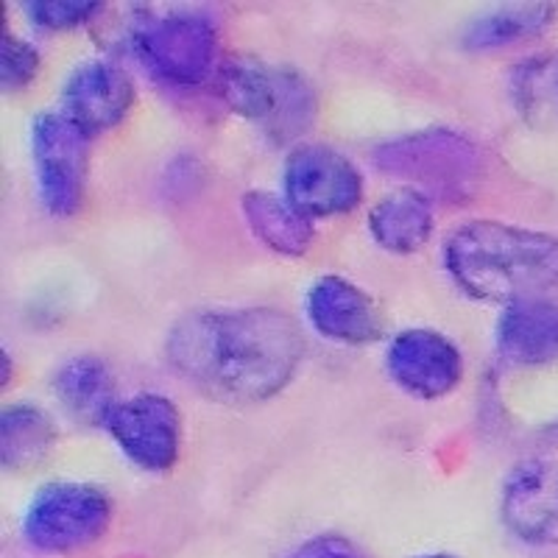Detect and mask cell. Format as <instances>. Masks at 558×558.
I'll return each instance as SVG.
<instances>
[{
    "label": "cell",
    "mask_w": 558,
    "mask_h": 558,
    "mask_svg": "<svg viewBox=\"0 0 558 558\" xmlns=\"http://www.w3.org/2000/svg\"><path fill=\"white\" fill-rule=\"evenodd\" d=\"M418 558H452V556H445V553H433V556H418Z\"/></svg>",
    "instance_id": "obj_24"
},
{
    "label": "cell",
    "mask_w": 558,
    "mask_h": 558,
    "mask_svg": "<svg viewBox=\"0 0 558 558\" xmlns=\"http://www.w3.org/2000/svg\"><path fill=\"white\" fill-rule=\"evenodd\" d=\"M282 196L311 221L347 216L363 202V177L336 148L302 143L291 148L282 168Z\"/></svg>",
    "instance_id": "obj_8"
},
{
    "label": "cell",
    "mask_w": 558,
    "mask_h": 558,
    "mask_svg": "<svg viewBox=\"0 0 558 558\" xmlns=\"http://www.w3.org/2000/svg\"><path fill=\"white\" fill-rule=\"evenodd\" d=\"M377 171L405 179L408 187L461 198L481 182L483 154L470 137L450 129H427L393 137L372 154Z\"/></svg>",
    "instance_id": "obj_4"
},
{
    "label": "cell",
    "mask_w": 558,
    "mask_h": 558,
    "mask_svg": "<svg viewBox=\"0 0 558 558\" xmlns=\"http://www.w3.org/2000/svg\"><path fill=\"white\" fill-rule=\"evenodd\" d=\"M445 268L466 296L511 305L558 286V238L502 221H466L445 243Z\"/></svg>",
    "instance_id": "obj_2"
},
{
    "label": "cell",
    "mask_w": 558,
    "mask_h": 558,
    "mask_svg": "<svg viewBox=\"0 0 558 558\" xmlns=\"http://www.w3.org/2000/svg\"><path fill=\"white\" fill-rule=\"evenodd\" d=\"M241 213L252 235L266 248L286 257H299L316 241V229L286 196L268 191H248L241 198Z\"/></svg>",
    "instance_id": "obj_17"
},
{
    "label": "cell",
    "mask_w": 558,
    "mask_h": 558,
    "mask_svg": "<svg viewBox=\"0 0 558 558\" xmlns=\"http://www.w3.org/2000/svg\"><path fill=\"white\" fill-rule=\"evenodd\" d=\"M291 558H366L361 550L343 536H316L299 545Z\"/></svg>",
    "instance_id": "obj_23"
},
{
    "label": "cell",
    "mask_w": 558,
    "mask_h": 558,
    "mask_svg": "<svg viewBox=\"0 0 558 558\" xmlns=\"http://www.w3.org/2000/svg\"><path fill=\"white\" fill-rule=\"evenodd\" d=\"M32 162L39 204L53 218L76 216L87 193V134L64 112H39L32 121Z\"/></svg>",
    "instance_id": "obj_7"
},
{
    "label": "cell",
    "mask_w": 558,
    "mask_h": 558,
    "mask_svg": "<svg viewBox=\"0 0 558 558\" xmlns=\"http://www.w3.org/2000/svg\"><path fill=\"white\" fill-rule=\"evenodd\" d=\"M305 357V336L277 307L193 311L166 338L168 366L204 397L254 405L286 391Z\"/></svg>",
    "instance_id": "obj_1"
},
{
    "label": "cell",
    "mask_w": 558,
    "mask_h": 558,
    "mask_svg": "<svg viewBox=\"0 0 558 558\" xmlns=\"http://www.w3.org/2000/svg\"><path fill=\"white\" fill-rule=\"evenodd\" d=\"M497 355L511 366H550L558 361V302L517 299L502 307L495 327Z\"/></svg>",
    "instance_id": "obj_14"
},
{
    "label": "cell",
    "mask_w": 558,
    "mask_h": 558,
    "mask_svg": "<svg viewBox=\"0 0 558 558\" xmlns=\"http://www.w3.org/2000/svg\"><path fill=\"white\" fill-rule=\"evenodd\" d=\"M502 522L527 545H558V461L527 458L508 472Z\"/></svg>",
    "instance_id": "obj_11"
},
{
    "label": "cell",
    "mask_w": 558,
    "mask_h": 558,
    "mask_svg": "<svg viewBox=\"0 0 558 558\" xmlns=\"http://www.w3.org/2000/svg\"><path fill=\"white\" fill-rule=\"evenodd\" d=\"M53 393L78 425L104 427L118 402L112 372L96 355H76L64 361L53 375Z\"/></svg>",
    "instance_id": "obj_16"
},
{
    "label": "cell",
    "mask_w": 558,
    "mask_h": 558,
    "mask_svg": "<svg viewBox=\"0 0 558 558\" xmlns=\"http://www.w3.org/2000/svg\"><path fill=\"white\" fill-rule=\"evenodd\" d=\"M556 17L550 3H517V7H497L477 14L466 23L461 34L463 48L470 51H500L514 43L539 37Z\"/></svg>",
    "instance_id": "obj_19"
},
{
    "label": "cell",
    "mask_w": 558,
    "mask_h": 558,
    "mask_svg": "<svg viewBox=\"0 0 558 558\" xmlns=\"http://www.w3.org/2000/svg\"><path fill=\"white\" fill-rule=\"evenodd\" d=\"M218 82L229 109L252 121L279 146L305 137L316 121V93L311 82L286 64L235 57L223 64Z\"/></svg>",
    "instance_id": "obj_3"
},
{
    "label": "cell",
    "mask_w": 558,
    "mask_h": 558,
    "mask_svg": "<svg viewBox=\"0 0 558 558\" xmlns=\"http://www.w3.org/2000/svg\"><path fill=\"white\" fill-rule=\"evenodd\" d=\"M132 48L162 82L198 87L216 70L218 26L202 9L146 12L132 26Z\"/></svg>",
    "instance_id": "obj_5"
},
{
    "label": "cell",
    "mask_w": 558,
    "mask_h": 558,
    "mask_svg": "<svg viewBox=\"0 0 558 558\" xmlns=\"http://www.w3.org/2000/svg\"><path fill=\"white\" fill-rule=\"evenodd\" d=\"M57 445L53 418L32 402L3 408L0 413V463L9 472H32Z\"/></svg>",
    "instance_id": "obj_18"
},
{
    "label": "cell",
    "mask_w": 558,
    "mask_h": 558,
    "mask_svg": "<svg viewBox=\"0 0 558 558\" xmlns=\"http://www.w3.org/2000/svg\"><path fill=\"white\" fill-rule=\"evenodd\" d=\"M39 73V51L26 39L14 37L12 32L3 34L0 45V87L7 93H20L34 82Z\"/></svg>",
    "instance_id": "obj_22"
},
{
    "label": "cell",
    "mask_w": 558,
    "mask_h": 558,
    "mask_svg": "<svg viewBox=\"0 0 558 558\" xmlns=\"http://www.w3.org/2000/svg\"><path fill=\"white\" fill-rule=\"evenodd\" d=\"M436 229V213L427 193L400 187L388 193L368 213V235L383 252L416 254L427 246Z\"/></svg>",
    "instance_id": "obj_15"
},
{
    "label": "cell",
    "mask_w": 558,
    "mask_h": 558,
    "mask_svg": "<svg viewBox=\"0 0 558 558\" xmlns=\"http://www.w3.org/2000/svg\"><path fill=\"white\" fill-rule=\"evenodd\" d=\"M386 372L393 386L416 400H441L461 383L463 355L441 332L413 327L388 341Z\"/></svg>",
    "instance_id": "obj_10"
},
{
    "label": "cell",
    "mask_w": 558,
    "mask_h": 558,
    "mask_svg": "<svg viewBox=\"0 0 558 558\" xmlns=\"http://www.w3.org/2000/svg\"><path fill=\"white\" fill-rule=\"evenodd\" d=\"M112 522V500L98 486L48 483L23 514V539L39 553H76L96 545Z\"/></svg>",
    "instance_id": "obj_6"
},
{
    "label": "cell",
    "mask_w": 558,
    "mask_h": 558,
    "mask_svg": "<svg viewBox=\"0 0 558 558\" xmlns=\"http://www.w3.org/2000/svg\"><path fill=\"white\" fill-rule=\"evenodd\" d=\"M305 316L324 341L366 347L383 338V316L375 299L336 274H324L307 288Z\"/></svg>",
    "instance_id": "obj_13"
},
{
    "label": "cell",
    "mask_w": 558,
    "mask_h": 558,
    "mask_svg": "<svg viewBox=\"0 0 558 558\" xmlns=\"http://www.w3.org/2000/svg\"><path fill=\"white\" fill-rule=\"evenodd\" d=\"M134 107V84L123 68L107 59L76 64L64 78L62 112L87 137L109 132Z\"/></svg>",
    "instance_id": "obj_12"
},
{
    "label": "cell",
    "mask_w": 558,
    "mask_h": 558,
    "mask_svg": "<svg viewBox=\"0 0 558 558\" xmlns=\"http://www.w3.org/2000/svg\"><path fill=\"white\" fill-rule=\"evenodd\" d=\"M104 430L143 472H168L182 452V413L166 393L143 391L118 400Z\"/></svg>",
    "instance_id": "obj_9"
},
{
    "label": "cell",
    "mask_w": 558,
    "mask_h": 558,
    "mask_svg": "<svg viewBox=\"0 0 558 558\" xmlns=\"http://www.w3.org/2000/svg\"><path fill=\"white\" fill-rule=\"evenodd\" d=\"M20 9L32 20V26L43 32H73L93 23L104 12L101 3H87V0H37V3H23Z\"/></svg>",
    "instance_id": "obj_21"
},
{
    "label": "cell",
    "mask_w": 558,
    "mask_h": 558,
    "mask_svg": "<svg viewBox=\"0 0 558 558\" xmlns=\"http://www.w3.org/2000/svg\"><path fill=\"white\" fill-rule=\"evenodd\" d=\"M511 104L536 132L558 129V51L533 53L511 70Z\"/></svg>",
    "instance_id": "obj_20"
}]
</instances>
